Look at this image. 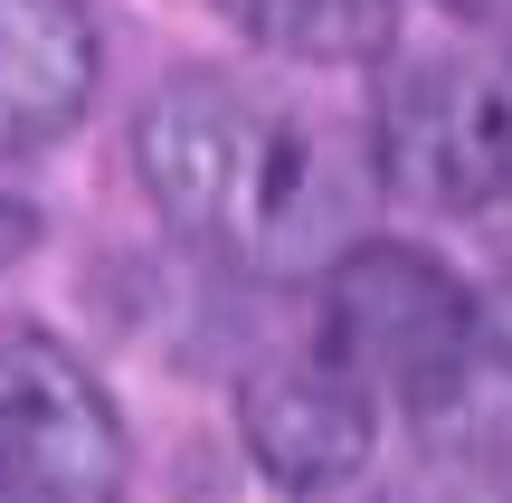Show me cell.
Instances as JSON below:
<instances>
[{"label": "cell", "mask_w": 512, "mask_h": 503, "mask_svg": "<svg viewBox=\"0 0 512 503\" xmlns=\"http://www.w3.org/2000/svg\"><path fill=\"white\" fill-rule=\"evenodd\" d=\"M133 437L114 390L29 314H0V494L10 503H124Z\"/></svg>", "instance_id": "cell-4"}, {"label": "cell", "mask_w": 512, "mask_h": 503, "mask_svg": "<svg viewBox=\"0 0 512 503\" xmlns=\"http://www.w3.org/2000/svg\"><path fill=\"white\" fill-rule=\"evenodd\" d=\"M484 361H503V371H512V285H503V295H484Z\"/></svg>", "instance_id": "cell-10"}, {"label": "cell", "mask_w": 512, "mask_h": 503, "mask_svg": "<svg viewBox=\"0 0 512 503\" xmlns=\"http://www.w3.org/2000/svg\"><path fill=\"white\" fill-rule=\"evenodd\" d=\"M38 247V209L29 200H0V266H19Z\"/></svg>", "instance_id": "cell-9"}, {"label": "cell", "mask_w": 512, "mask_h": 503, "mask_svg": "<svg viewBox=\"0 0 512 503\" xmlns=\"http://www.w3.org/2000/svg\"><path fill=\"white\" fill-rule=\"evenodd\" d=\"M86 0H0V152H38L95 105L105 67Z\"/></svg>", "instance_id": "cell-6"}, {"label": "cell", "mask_w": 512, "mask_h": 503, "mask_svg": "<svg viewBox=\"0 0 512 503\" xmlns=\"http://www.w3.org/2000/svg\"><path fill=\"white\" fill-rule=\"evenodd\" d=\"M370 162L408 209L512 219V38L399 57L370 95Z\"/></svg>", "instance_id": "cell-2"}, {"label": "cell", "mask_w": 512, "mask_h": 503, "mask_svg": "<svg viewBox=\"0 0 512 503\" xmlns=\"http://www.w3.org/2000/svg\"><path fill=\"white\" fill-rule=\"evenodd\" d=\"M437 10H465V19H512V0H437Z\"/></svg>", "instance_id": "cell-11"}, {"label": "cell", "mask_w": 512, "mask_h": 503, "mask_svg": "<svg viewBox=\"0 0 512 503\" xmlns=\"http://www.w3.org/2000/svg\"><path fill=\"white\" fill-rule=\"evenodd\" d=\"M238 437H247L256 466H266L275 494L323 503V494H342L351 475L370 466V447H380V399H370L323 342H313V352H275V361H256L238 380Z\"/></svg>", "instance_id": "cell-5"}, {"label": "cell", "mask_w": 512, "mask_h": 503, "mask_svg": "<svg viewBox=\"0 0 512 503\" xmlns=\"http://www.w3.org/2000/svg\"><path fill=\"white\" fill-rule=\"evenodd\" d=\"M133 181L171 238L256 285L313 276L351 228V181L332 143L238 76H171L133 114Z\"/></svg>", "instance_id": "cell-1"}, {"label": "cell", "mask_w": 512, "mask_h": 503, "mask_svg": "<svg viewBox=\"0 0 512 503\" xmlns=\"http://www.w3.org/2000/svg\"><path fill=\"white\" fill-rule=\"evenodd\" d=\"M323 352L380 409H446L484 361V295L408 238H361L323 266Z\"/></svg>", "instance_id": "cell-3"}, {"label": "cell", "mask_w": 512, "mask_h": 503, "mask_svg": "<svg viewBox=\"0 0 512 503\" xmlns=\"http://www.w3.org/2000/svg\"><path fill=\"white\" fill-rule=\"evenodd\" d=\"M209 10L266 57H304V67H361L399 29V0H209Z\"/></svg>", "instance_id": "cell-7"}, {"label": "cell", "mask_w": 512, "mask_h": 503, "mask_svg": "<svg viewBox=\"0 0 512 503\" xmlns=\"http://www.w3.org/2000/svg\"><path fill=\"white\" fill-rule=\"evenodd\" d=\"M323 503H512V466L484 447H456V456H427V466L389 475L370 494H323Z\"/></svg>", "instance_id": "cell-8"}]
</instances>
